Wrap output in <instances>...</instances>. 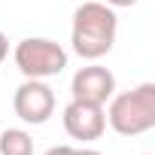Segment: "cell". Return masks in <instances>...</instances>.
Wrapping results in <instances>:
<instances>
[{"mask_svg": "<svg viewBox=\"0 0 155 155\" xmlns=\"http://www.w3.org/2000/svg\"><path fill=\"white\" fill-rule=\"evenodd\" d=\"M70 94H73V101H88V104L104 107L116 94V76H113V70H107L101 64L79 67L70 79Z\"/></svg>", "mask_w": 155, "mask_h": 155, "instance_id": "6", "label": "cell"}, {"mask_svg": "<svg viewBox=\"0 0 155 155\" xmlns=\"http://www.w3.org/2000/svg\"><path fill=\"white\" fill-rule=\"evenodd\" d=\"M0 155H34V140L21 128H9L0 134Z\"/></svg>", "mask_w": 155, "mask_h": 155, "instance_id": "7", "label": "cell"}, {"mask_svg": "<svg viewBox=\"0 0 155 155\" xmlns=\"http://www.w3.org/2000/svg\"><path fill=\"white\" fill-rule=\"evenodd\" d=\"M61 122H64V131L73 140H82V143L101 140L104 131H107V113H104V107L88 104V101H70L64 107Z\"/></svg>", "mask_w": 155, "mask_h": 155, "instance_id": "5", "label": "cell"}, {"mask_svg": "<svg viewBox=\"0 0 155 155\" xmlns=\"http://www.w3.org/2000/svg\"><path fill=\"white\" fill-rule=\"evenodd\" d=\"M73 155H101L97 149H73Z\"/></svg>", "mask_w": 155, "mask_h": 155, "instance_id": "11", "label": "cell"}, {"mask_svg": "<svg viewBox=\"0 0 155 155\" xmlns=\"http://www.w3.org/2000/svg\"><path fill=\"white\" fill-rule=\"evenodd\" d=\"M6 55H9V40H6V34L0 31V64L6 61Z\"/></svg>", "mask_w": 155, "mask_h": 155, "instance_id": "9", "label": "cell"}, {"mask_svg": "<svg viewBox=\"0 0 155 155\" xmlns=\"http://www.w3.org/2000/svg\"><path fill=\"white\" fill-rule=\"evenodd\" d=\"M116 34H119L116 9L101 3V0H88L73 12L70 43H73V52L82 61H97V58L110 55Z\"/></svg>", "mask_w": 155, "mask_h": 155, "instance_id": "1", "label": "cell"}, {"mask_svg": "<svg viewBox=\"0 0 155 155\" xmlns=\"http://www.w3.org/2000/svg\"><path fill=\"white\" fill-rule=\"evenodd\" d=\"M107 110V122L122 137H140L155 128V82H143L131 91L113 94Z\"/></svg>", "mask_w": 155, "mask_h": 155, "instance_id": "2", "label": "cell"}, {"mask_svg": "<svg viewBox=\"0 0 155 155\" xmlns=\"http://www.w3.org/2000/svg\"><path fill=\"white\" fill-rule=\"evenodd\" d=\"M101 3H107V6H113V9H125V6H134L137 0H101Z\"/></svg>", "mask_w": 155, "mask_h": 155, "instance_id": "8", "label": "cell"}, {"mask_svg": "<svg viewBox=\"0 0 155 155\" xmlns=\"http://www.w3.org/2000/svg\"><path fill=\"white\" fill-rule=\"evenodd\" d=\"M143 155H149V152H143Z\"/></svg>", "mask_w": 155, "mask_h": 155, "instance_id": "12", "label": "cell"}, {"mask_svg": "<svg viewBox=\"0 0 155 155\" xmlns=\"http://www.w3.org/2000/svg\"><path fill=\"white\" fill-rule=\"evenodd\" d=\"M43 155H73V146H52V149H46Z\"/></svg>", "mask_w": 155, "mask_h": 155, "instance_id": "10", "label": "cell"}, {"mask_svg": "<svg viewBox=\"0 0 155 155\" xmlns=\"http://www.w3.org/2000/svg\"><path fill=\"white\" fill-rule=\"evenodd\" d=\"M15 67L25 73V79H49V76L64 73L67 67V49L46 37H28L12 52Z\"/></svg>", "mask_w": 155, "mask_h": 155, "instance_id": "3", "label": "cell"}, {"mask_svg": "<svg viewBox=\"0 0 155 155\" xmlns=\"http://www.w3.org/2000/svg\"><path fill=\"white\" fill-rule=\"evenodd\" d=\"M12 110L25 125H46L55 113V91L43 79H25L15 88Z\"/></svg>", "mask_w": 155, "mask_h": 155, "instance_id": "4", "label": "cell"}]
</instances>
